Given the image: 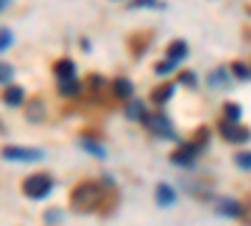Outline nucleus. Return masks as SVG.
<instances>
[{
	"label": "nucleus",
	"mask_w": 251,
	"mask_h": 226,
	"mask_svg": "<svg viewBox=\"0 0 251 226\" xmlns=\"http://www.w3.org/2000/svg\"><path fill=\"white\" fill-rule=\"evenodd\" d=\"M106 186L98 181L83 178L78 181L73 191H71V209L75 214H91V211H100V203L106 201Z\"/></svg>",
	"instance_id": "nucleus-1"
},
{
	"label": "nucleus",
	"mask_w": 251,
	"mask_h": 226,
	"mask_svg": "<svg viewBox=\"0 0 251 226\" xmlns=\"http://www.w3.org/2000/svg\"><path fill=\"white\" fill-rule=\"evenodd\" d=\"M206 131L201 128L191 141H186V143H181V146L169 156L171 158V163H174V166H178V169H191V166H196V158H199V153L201 151H206Z\"/></svg>",
	"instance_id": "nucleus-2"
},
{
	"label": "nucleus",
	"mask_w": 251,
	"mask_h": 226,
	"mask_svg": "<svg viewBox=\"0 0 251 226\" xmlns=\"http://www.w3.org/2000/svg\"><path fill=\"white\" fill-rule=\"evenodd\" d=\"M55 186V181L50 174H33L23 181V194L33 201H43Z\"/></svg>",
	"instance_id": "nucleus-3"
},
{
	"label": "nucleus",
	"mask_w": 251,
	"mask_h": 226,
	"mask_svg": "<svg viewBox=\"0 0 251 226\" xmlns=\"http://www.w3.org/2000/svg\"><path fill=\"white\" fill-rule=\"evenodd\" d=\"M143 123L149 126V131H151L153 136H158V138H163V141H178V136H176V131H174V123H171V118L166 116L163 111L149 113Z\"/></svg>",
	"instance_id": "nucleus-4"
},
{
	"label": "nucleus",
	"mask_w": 251,
	"mask_h": 226,
	"mask_svg": "<svg viewBox=\"0 0 251 226\" xmlns=\"http://www.w3.org/2000/svg\"><path fill=\"white\" fill-rule=\"evenodd\" d=\"M0 156H3L5 161H15V163H35V161L46 158V151L33 149V146H3Z\"/></svg>",
	"instance_id": "nucleus-5"
},
{
	"label": "nucleus",
	"mask_w": 251,
	"mask_h": 226,
	"mask_svg": "<svg viewBox=\"0 0 251 226\" xmlns=\"http://www.w3.org/2000/svg\"><path fill=\"white\" fill-rule=\"evenodd\" d=\"M219 133L228 143H249L251 141V128L241 126V123H226V121H221L219 123Z\"/></svg>",
	"instance_id": "nucleus-6"
},
{
	"label": "nucleus",
	"mask_w": 251,
	"mask_h": 226,
	"mask_svg": "<svg viewBox=\"0 0 251 226\" xmlns=\"http://www.w3.org/2000/svg\"><path fill=\"white\" fill-rule=\"evenodd\" d=\"M214 209H216V214L224 216V219H241V216H244V203H241L239 199L221 196V199H216Z\"/></svg>",
	"instance_id": "nucleus-7"
},
{
	"label": "nucleus",
	"mask_w": 251,
	"mask_h": 226,
	"mask_svg": "<svg viewBox=\"0 0 251 226\" xmlns=\"http://www.w3.org/2000/svg\"><path fill=\"white\" fill-rule=\"evenodd\" d=\"M153 199H156V203H158L161 209H171L174 203L178 201V194H176V189L171 186V183L161 181L158 186H156V191H153Z\"/></svg>",
	"instance_id": "nucleus-8"
},
{
	"label": "nucleus",
	"mask_w": 251,
	"mask_h": 226,
	"mask_svg": "<svg viewBox=\"0 0 251 226\" xmlns=\"http://www.w3.org/2000/svg\"><path fill=\"white\" fill-rule=\"evenodd\" d=\"M231 71H228L226 66H219V68H214L211 73H208V78H206V83L211 86L214 91H224V88H228L231 86Z\"/></svg>",
	"instance_id": "nucleus-9"
},
{
	"label": "nucleus",
	"mask_w": 251,
	"mask_h": 226,
	"mask_svg": "<svg viewBox=\"0 0 251 226\" xmlns=\"http://www.w3.org/2000/svg\"><path fill=\"white\" fill-rule=\"evenodd\" d=\"M108 88H111V93H113L118 100H131V98H133V83H131L128 78H123V75L113 78L111 83H108Z\"/></svg>",
	"instance_id": "nucleus-10"
},
{
	"label": "nucleus",
	"mask_w": 251,
	"mask_h": 226,
	"mask_svg": "<svg viewBox=\"0 0 251 226\" xmlns=\"http://www.w3.org/2000/svg\"><path fill=\"white\" fill-rule=\"evenodd\" d=\"M174 93H176V83H171V80H163L161 86H156V88L151 91V103L166 106V103L174 98Z\"/></svg>",
	"instance_id": "nucleus-11"
},
{
	"label": "nucleus",
	"mask_w": 251,
	"mask_h": 226,
	"mask_svg": "<svg viewBox=\"0 0 251 226\" xmlns=\"http://www.w3.org/2000/svg\"><path fill=\"white\" fill-rule=\"evenodd\" d=\"M188 55V46H186V40H174V43L166 48V60H171V63H183Z\"/></svg>",
	"instance_id": "nucleus-12"
},
{
	"label": "nucleus",
	"mask_w": 251,
	"mask_h": 226,
	"mask_svg": "<svg viewBox=\"0 0 251 226\" xmlns=\"http://www.w3.org/2000/svg\"><path fill=\"white\" fill-rule=\"evenodd\" d=\"M53 73L58 80H68V78H75V63L71 58H60L53 63Z\"/></svg>",
	"instance_id": "nucleus-13"
},
{
	"label": "nucleus",
	"mask_w": 251,
	"mask_h": 226,
	"mask_svg": "<svg viewBox=\"0 0 251 226\" xmlns=\"http://www.w3.org/2000/svg\"><path fill=\"white\" fill-rule=\"evenodd\" d=\"M58 93L63 98H78L83 93V83L78 78H68V80H58Z\"/></svg>",
	"instance_id": "nucleus-14"
},
{
	"label": "nucleus",
	"mask_w": 251,
	"mask_h": 226,
	"mask_svg": "<svg viewBox=\"0 0 251 226\" xmlns=\"http://www.w3.org/2000/svg\"><path fill=\"white\" fill-rule=\"evenodd\" d=\"M3 103L10 106V108H18V106H23L25 103V91L20 88V86H8V91L3 93Z\"/></svg>",
	"instance_id": "nucleus-15"
},
{
	"label": "nucleus",
	"mask_w": 251,
	"mask_h": 226,
	"mask_svg": "<svg viewBox=\"0 0 251 226\" xmlns=\"http://www.w3.org/2000/svg\"><path fill=\"white\" fill-rule=\"evenodd\" d=\"M126 116H128L131 121H146V116H149V108H146V103L143 100H138V98H131L128 100V108H126Z\"/></svg>",
	"instance_id": "nucleus-16"
},
{
	"label": "nucleus",
	"mask_w": 251,
	"mask_h": 226,
	"mask_svg": "<svg viewBox=\"0 0 251 226\" xmlns=\"http://www.w3.org/2000/svg\"><path fill=\"white\" fill-rule=\"evenodd\" d=\"M80 143V149L86 151V153H91V156H96V158H106V146H103L100 141H96V138H80L78 141Z\"/></svg>",
	"instance_id": "nucleus-17"
},
{
	"label": "nucleus",
	"mask_w": 251,
	"mask_h": 226,
	"mask_svg": "<svg viewBox=\"0 0 251 226\" xmlns=\"http://www.w3.org/2000/svg\"><path fill=\"white\" fill-rule=\"evenodd\" d=\"M25 118L33 121V123H40V121H43V118H46V103H43V100H40V98H33L30 106L25 108Z\"/></svg>",
	"instance_id": "nucleus-18"
},
{
	"label": "nucleus",
	"mask_w": 251,
	"mask_h": 226,
	"mask_svg": "<svg viewBox=\"0 0 251 226\" xmlns=\"http://www.w3.org/2000/svg\"><path fill=\"white\" fill-rule=\"evenodd\" d=\"M241 116H244V111H241V106L236 103V100H226L221 118H224L226 123H241Z\"/></svg>",
	"instance_id": "nucleus-19"
},
{
	"label": "nucleus",
	"mask_w": 251,
	"mask_h": 226,
	"mask_svg": "<svg viewBox=\"0 0 251 226\" xmlns=\"http://www.w3.org/2000/svg\"><path fill=\"white\" fill-rule=\"evenodd\" d=\"M228 71H231V75L236 80H251V66H244V63H239V60H236V63H231V68H228Z\"/></svg>",
	"instance_id": "nucleus-20"
},
{
	"label": "nucleus",
	"mask_w": 251,
	"mask_h": 226,
	"mask_svg": "<svg viewBox=\"0 0 251 226\" xmlns=\"http://www.w3.org/2000/svg\"><path fill=\"white\" fill-rule=\"evenodd\" d=\"M234 163H236L241 171L251 174V151H239V153L234 156Z\"/></svg>",
	"instance_id": "nucleus-21"
},
{
	"label": "nucleus",
	"mask_w": 251,
	"mask_h": 226,
	"mask_svg": "<svg viewBox=\"0 0 251 226\" xmlns=\"http://www.w3.org/2000/svg\"><path fill=\"white\" fill-rule=\"evenodd\" d=\"M10 46H13V33H10V28L0 25V53H5Z\"/></svg>",
	"instance_id": "nucleus-22"
},
{
	"label": "nucleus",
	"mask_w": 251,
	"mask_h": 226,
	"mask_svg": "<svg viewBox=\"0 0 251 226\" xmlns=\"http://www.w3.org/2000/svg\"><path fill=\"white\" fill-rule=\"evenodd\" d=\"M13 75H15V68L10 63H3V60H0V83H10Z\"/></svg>",
	"instance_id": "nucleus-23"
},
{
	"label": "nucleus",
	"mask_w": 251,
	"mask_h": 226,
	"mask_svg": "<svg viewBox=\"0 0 251 226\" xmlns=\"http://www.w3.org/2000/svg\"><path fill=\"white\" fill-rule=\"evenodd\" d=\"M178 83H181V86H191V88H194V86L199 83V78H196V73H194V71H183V73L178 75Z\"/></svg>",
	"instance_id": "nucleus-24"
},
{
	"label": "nucleus",
	"mask_w": 251,
	"mask_h": 226,
	"mask_svg": "<svg viewBox=\"0 0 251 226\" xmlns=\"http://www.w3.org/2000/svg\"><path fill=\"white\" fill-rule=\"evenodd\" d=\"M63 209H48L46 214H43V219H46V224H58V221H63Z\"/></svg>",
	"instance_id": "nucleus-25"
},
{
	"label": "nucleus",
	"mask_w": 251,
	"mask_h": 226,
	"mask_svg": "<svg viewBox=\"0 0 251 226\" xmlns=\"http://www.w3.org/2000/svg\"><path fill=\"white\" fill-rule=\"evenodd\" d=\"M131 8H163L161 0H133Z\"/></svg>",
	"instance_id": "nucleus-26"
},
{
	"label": "nucleus",
	"mask_w": 251,
	"mask_h": 226,
	"mask_svg": "<svg viewBox=\"0 0 251 226\" xmlns=\"http://www.w3.org/2000/svg\"><path fill=\"white\" fill-rule=\"evenodd\" d=\"M176 71V63H171V60H163V63L156 66V73L158 75H166V73H174Z\"/></svg>",
	"instance_id": "nucleus-27"
},
{
	"label": "nucleus",
	"mask_w": 251,
	"mask_h": 226,
	"mask_svg": "<svg viewBox=\"0 0 251 226\" xmlns=\"http://www.w3.org/2000/svg\"><path fill=\"white\" fill-rule=\"evenodd\" d=\"M8 5H10V0H0V10H5Z\"/></svg>",
	"instance_id": "nucleus-28"
},
{
	"label": "nucleus",
	"mask_w": 251,
	"mask_h": 226,
	"mask_svg": "<svg viewBox=\"0 0 251 226\" xmlns=\"http://www.w3.org/2000/svg\"><path fill=\"white\" fill-rule=\"evenodd\" d=\"M0 131H3V121H0Z\"/></svg>",
	"instance_id": "nucleus-29"
}]
</instances>
